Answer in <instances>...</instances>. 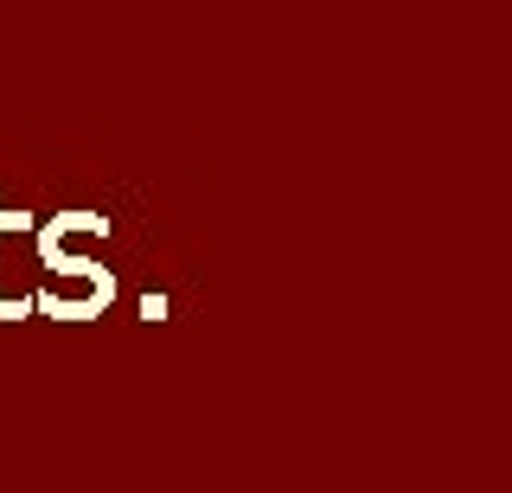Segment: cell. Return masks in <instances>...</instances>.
<instances>
[{
	"label": "cell",
	"instance_id": "cell-1",
	"mask_svg": "<svg viewBox=\"0 0 512 493\" xmlns=\"http://www.w3.org/2000/svg\"><path fill=\"white\" fill-rule=\"evenodd\" d=\"M39 263L52 269V276H84L96 295H116V276H109L103 263H90V257H71V250L58 244V225H45V231H39Z\"/></svg>",
	"mask_w": 512,
	"mask_h": 493
},
{
	"label": "cell",
	"instance_id": "cell-2",
	"mask_svg": "<svg viewBox=\"0 0 512 493\" xmlns=\"http://www.w3.org/2000/svg\"><path fill=\"white\" fill-rule=\"evenodd\" d=\"M7 225V218H0ZM32 314V295H0V321H26Z\"/></svg>",
	"mask_w": 512,
	"mask_h": 493
}]
</instances>
